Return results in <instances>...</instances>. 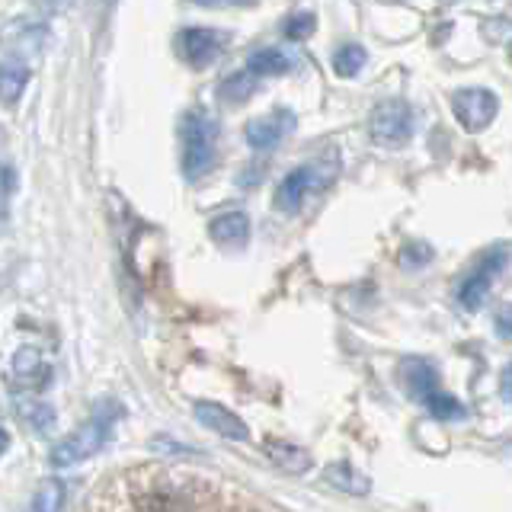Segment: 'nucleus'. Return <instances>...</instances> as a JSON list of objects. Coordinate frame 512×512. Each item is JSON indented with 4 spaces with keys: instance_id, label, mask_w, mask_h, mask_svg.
<instances>
[{
    "instance_id": "412c9836",
    "label": "nucleus",
    "mask_w": 512,
    "mask_h": 512,
    "mask_svg": "<svg viewBox=\"0 0 512 512\" xmlns=\"http://www.w3.org/2000/svg\"><path fill=\"white\" fill-rule=\"evenodd\" d=\"M365 64V48L356 45V42H346L333 52V71L340 77H356Z\"/></svg>"
},
{
    "instance_id": "2eb2a0df",
    "label": "nucleus",
    "mask_w": 512,
    "mask_h": 512,
    "mask_svg": "<svg viewBox=\"0 0 512 512\" xmlns=\"http://www.w3.org/2000/svg\"><path fill=\"white\" fill-rule=\"evenodd\" d=\"M324 480L330 487L343 490V493H352V496H365L372 490V477L365 471H359L352 461H333L324 468Z\"/></svg>"
},
{
    "instance_id": "aec40b11",
    "label": "nucleus",
    "mask_w": 512,
    "mask_h": 512,
    "mask_svg": "<svg viewBox=\"0 0 512 512\" xmlns=\"http://www.w3.org/2000/svg\"><path fill=\"white\" fill-rule=\"evenodd\" d=\"M64 500H68V490L61 480H42L32 493V512H61Z\"/></svg>"
},
{
    "instance_id": "20e7f679",
    "label": "nucleus",
    "mask_w": 512,
    "mask_h": 512,
    "mask_svg": "<svg viewBox=\"0 0 512 512\" xmlns=\"http://www.w3.org/2000/svg\"><path fill=\"white\" fill-rule=\"evenodd\" d=\"M506 263H509V253L503 247H493L484 256H477V263L464 272V279L458 285V304L464 311H477L480 304L487 301L490 285L506 269Z\"/></svg>"
},
{
    "instance_id": "5701e85b",
    "label": "nucleus",
    "mask_w": 512,
    "mask_h": 512,
    "mask_svg": "<svg viewBox=\"0 0 512 512\" xmlns=\"http://www.w3.org/2000/svg\"><path fill=\"white\" fill-rule=\"evenodd\" d=\"M314 26H317V16L314 13H295V16H288L285 20V26H282V32L292 42H301V39H308L311 32H314Z\"/></svg>"
},
{
    "instance_id": "bb28decb",
    "label": "nucleus",
    "mask_w": 512,
    "mask_h": 512,
    "mask_svg": "<svg viewBox=\"0 0 512 512\" xmlns=\"http://www.w3.org/2000/svg\"><path fill=\"white\" fill-rule=\"evenodd\" d=\"M500 388H503V397L512 404V362L503 368V378H500Z\"/></svg>"
},
{
    "instance_id": "6ab92c4d",
    "label": "nucleus",
    "mask_w": 512,
    "mask_h": 512,
    "mask_svg": "<svg viewBox=\"0 0 512 512\" xmlns=\"http://www.w3.org/2000/svg\"><path fill=\"white\" fill-rule=\"evenodd\" d=\"M218 93H221L228 103H247L250 96L256 93V74L247 68V71H237V74H231V77H224V80H221V87H218Z\"/></svg>"
},
{
    "instance_id": "cd10ccee",
    "label": "nucleus",
    "mask_w": 512,
    "mask_h": 512,
    "mask_svg": "<svg viewBox=\"0 0 512 512\" xmlns=\"http://www.w3.org/2000/svg\"><path fill=\"white\" fill-rule=\"evenodd\" d=\"M7 221V205H4V189H0V228H4Z\"/></svg>"
},
{
    "instance_id": "ddd939ff",
    "label": "nucleus",
    "mask_w": 512,
    "mask_h": 512,
    "mask_svg": "<svg viewBox=\"0 0 512 512\" xmlns=\"http://www.w3.org/2000/svg\"><path fill=\"white\" fill-rule=\"evenodd\" d=\"M208 237H212L218 247H247L250 218L244 212H224L208 221Z\"/></svg>"
},
{
    "instance_id": "dca6fc26",
    "label": "nucleus",
    "mask_w": 512,
    "mask_h": 512,
    "mask_svg": "<svg viewBox=\"0 0 512 512\" xmlns=\"http://www.w3.org/2000/svg\"><path fill=\"white\" fill-rule=\"evenodd\" d=\"M16 410H20L23 423L32 432H39V436H48V432H52L55 423H58L55 407L45 404V400H39V397H16Z\"/></svg>"
},
{
    "instance_id": "423d86ee",
    "label": "nucleus",
    "mask_w": 512,
    "mask_h": 512,
    "mask_svg": "<svg viewBox=\"0 0 512 512\" xmlns=\"http://www.w3.org/2000/svg\"><path fill=\"white\" fill-rule=\"evenodd\" d=\"M221 48H224V36L218 29L189 26L176 36V55H180L189 68H208L212 61H218Z\"/></svg>"
},
{
    "instance_id": "f3484780",
    "label": "nucleus",
    "mask_w": 512,
    "mask_h": 512,
    "mask_svg": "<svg viewBox=\"0 0 512 512\" xmlns=\"http://www.w3.org/2000/svg\"><path fill=\"white\" fill-rule=\"evenodd\" d=\"M29 84V68L20 61H7L0 64V103L4 106H16L20 96L26 93Z\"/></svg>"
},
{
    "instance_id": "6e6552de",
    "label": "nucleus",
    "mask_w": 512,
    "mask_h": 512,
    "mask_svg": "<svg viewBox=\"0 0 512 512\" xmlns=\"http://www.w3.org/2000/svg\"><path fill=\"white\" fill-rule=\"evenodd\" d=\"M192 410H196V420L205 429H212L215 436L228 439V442H247L250 439V426L224 404H215V400H196V407Z\"/></svg>"
},
{
    "instance_id": "0eeeda50",
    "label": "nucleus",
    "mask_w": 512,
    "mask_h": 512,
    "mask_svg": "<svg viewBox=\"0 0 512 512\" xmlns=\"http://www.w3.org/2000/svg\"><path fill=\"white\" fill-rule=\"evenodd\" d=\"M324 176H320L317 167H298L285 176V180L276 186V196H272V205L279 208L282 215H295L298 208L311 199V192L324 189Z\"/></svg>"
},
{
    "instance_id": "f257e3e1",
    "label": "nucleus",
    "mask_w": 512,
    "mask_h": 512,
    "mask_svg": "<svg viewBox=\"0 0 512 512\" xmlns=\"http://www.w3.org/2000/svg\"><path fill=\"white\" fill-rule=\"evenodd\" d=\"M125 416V407L119 404V400L112 397H103L100 404L93 407L90 420L74 429L71 436H64L61 442L52 445V452H48V464L52 468H71V464H80L93 458L96 452H103V445L109 442L112 429H116V423Z\"/></svg>"
},
{
    "instance_id": "a878e982",
    "label": "nucleus",
    "mask_w": 512,
    "mask_h": 512,
    "mask_svg": "<svg viewBox=\"0 0 512 512\" xmlns=\"http://www.w3.org/2000/svg\"><path fill=\"white\" fill-rule=\"evenodd\" d=\"M493 327H496V333L503 336V340H512V301H509V304H500V308H496V314H493Z\"/></svg>"
},
{
    "instance_id": "7ed1b4c3",
    "label": "nucleus",
    "mask_w": 512,
    "mask_h": 512,
    "mask_svg": "<svg viewBox=\"0 0 512 512\" xmlns=\"http://www.w3.org/2000/svg\"><path fill=\"white\" fill-rule=\"evenodd\" d=\"M413 128H416L413 106L407 100H400V96L378 103L372 109V119H368V135L381 148H404L413 138Z\"/></svg>"
},
{
    "instance_id": "9d476101",
    "label": "nucleus",
    "mask_w": 512,
    "mask_h": 512,
    "mask_svg": "<svg viewBox=\"0 0 512 512\" xmlns=\"http://www.w3.org/2000/svg\"><path fill=\"white\" fill-rule=\"evenodd\" d=\"M292 125H295V116L288 109H276V112H269V116H260V119H253L247 122V144L253 151H272L276 144L292 132Z\"/></svg>"
},
{
    "instance_id": "b1692460",
    "label": "nucleus",
    "mask_w": 512,
    "mask_h": 512,
    "mask_svg": "<svg viewBox=\"0 0 512 512\" xmlns=\"http://www.w3.org/2000/svg\"><path fill=\"white\" fill-rule=\"evenodd\" d=\"M432 247L429 244H423V240H410V244H404V250H400V263H404L407 269H413V266H426V263H432Z\"/></svg>"
},
{
    "instance_id": "1a4fd4ad",
    "label": "nucleus",
    "mask_w": 512,
    "mask_h": 512,
    "mask_svg": "<svg viewBox=\"0 0 512 512\" xmlns=\"http://www.w3.org/2000/svg\"><path fill=\"white\" fill-rule=\"evenodd\" d=\"M48 39L45 23L36 20H13L4 32H0V45L13 58H32L42 52V45Z\"/></svg>"
},
{
    "instance_id": "c85d7f7f",
    "label": "nucleus",
    "mask_w": 512,
    "mask_h": 512,
    "mask_svg": "<svg viewBox=\"0 0 512 512\" xmlns=\"http://www.w3.org/2000/svg\"><path fill=\"white\" fill-rule=\"evenodd\" d=\"M7 448H10V436H7V432H4V429H0V455H4V452H7Z\"/></svg>"
},
{
    "instance_id": "c756f323",
    "label": "nucleus",
    "mask_w": 512,
    "mask_h": 512,
    "mask_svg": "<svg viewBox=\"0 0 512 512\" xmlns=\"http://www.w3.org/2000/svg\"><path fill=\"white\" fill-rule=\"evenodd\" d=\"M196 4H199V7H218L221 0H196Z\"/></svg>"
},
{
    "instance_id": "a211bd4d",
    "label": "nucleus",
    "mask_w": 512,
    "mask_h": 512,
    "mask_svg": "<svg viewBox=\"0 0 512 512\" xmlns=\"http://www.w3.org/2000/svg\"><path fill=\"white\" fill-rule=\"evenodd\" d=\"M247 68L256 74V77H279V74H288L292 71V58H288L282 48H260V52H253Z\"/></svg>"
},
{
    "instance_id": "9b49d317",
    "label": "nucleus",
    "mask_w": 512,
    "mask_h": 512,
    "mask_svg": "<svg viewBox=\"0 0 512 512\" xmlns=\"http://www.w3.org/2000/svg\"><path fill=\"white\" fill-rule=\"evenodd\" d=\"M13 378L26 391H42L52 381V365L45 362L42 349L36 346H20L13 352Z\"/></svg>"
},
{
    "instance_id": "f8f14e48",
    "label": "nucleus",
    "mask_w": 512,
    "mask_h": 512,
    "mask_svg": "<svg viewBox=\"0 0 512 512\" xmlns=\"http://www.w3.org/2000/svg\"><path fill=\"white\" fill-rule=\"evenodd\" d=\"M400 378H404L407 394L413 400H420V404H426L432 394L442 391L439 388V372L426 359H407L404 368H400Z\"/></svg>"
},
{
    "instance_id": "7c9ffc66",
    "label": "nucleus",
    "mask_w": 512,
    "mask_h": 512,
    "mask_svg": "<svg viewBox=\"0 0 512 512\" xmlns=\"http://www.w3.org/2000/svg\"><path fill=\"white\" fill-rule=\"evenodd\" d=\"M231 4H253V0H231Z\"/></svg>"
},
{
    "instance_id": "f03ea898",
    "label": "nucleus",
    "mask_w": 512,
    "mask_h": 512,
    "mask_svg": "<svg viewBox=\"0 0 512 512\" xmlns=\"http://www.w3.org/2000/svg\"><path fill=\"white\" fill-rule=\"evenodd\" d=\"M180 135H183V173L186 180H199L215 164L218 125L205 112H186Z\"/></svg>"
},
{
    "instance_id": "4be33fe9",
    "label": "nucleus",
    "mask_w": 512,
    "mask_h": 512,
    "mask_svg": "<svg viewBox=\"0 0 512 512\" xmlns=\"http://www.w3.org/2000/svg\"><path fill=\"white\" fill-rule=\"evenodd\" d=\"M426 410L436 416V420H458V416H464V407L458 404V400L452 394L445 391H436L429 400H426Z\"/></svg>"
},
{
    "instance_id": "39448f33",
    "label": "nucleus",
    "mask_w": 512,
    "mask_h": 512,
    "mask_svg": "<svg viewBox=\"0 0 512 512\" xmlns=\"http://www.w3.org/2000/svg\"><path fill=\"white\" fill-rule=\"evenodd\" d=\"M452 112H455V119L461 122L464 132L477 135L496 119L500 100H496V93L487 87H468V90H458L452 96Z\"/></svg>"
},
{
    "instance_id": "393cba45",
    "label": "nucleus",
    "mask_w": 512,
    "mask_h": 512,
    "mask_svg": "<svg viewBox=\"0 0 512 512\" xmlns=\"http://www.w3.org/2000/svg\"><path fill=\"white\" fill-rule=\"evenodd\" d=\"M138 512H186L183 503L176 500V496H167V493H148L141 500Z\"/></svg>"
},
{
    "instance_id": "4468645a",
    "label": "nucleus",
    "mask_w": 512,
    "mask_h": 512,
    "mask_svg": "<svg viewBox=\"0 0 512 512\" xmlns=\"http://www.w3.org/2000/svg\"><path fill=\"white\" fill-rule=\"evenodd\" d=\"M263 452H266V458L276 464L279 471H288V474H304L314 464L308 448H301V445L288 442V439H266Z\"/></svg>"
}]
</instances>
